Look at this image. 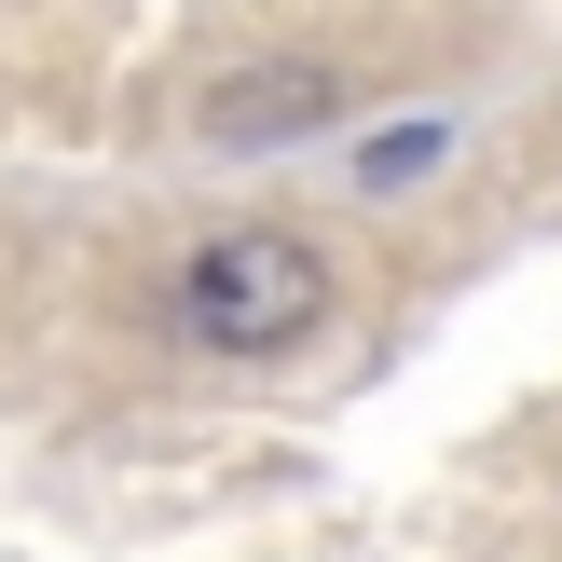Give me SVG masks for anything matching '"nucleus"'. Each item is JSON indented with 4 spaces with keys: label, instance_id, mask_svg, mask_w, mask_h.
<instances>
[{
    "label": "nucleus",
    "instance_id": "2",
    "mask_svg": "<svg viewBox=\"0 0 562 562\" xmlns=\"http://www.w3.org/2000/svg\"><path fill=\"white\" fill-rule=\"evenodd\" d=\"M289 124H329V69H247L206 97V137H289Z\"/></svg>",
    "mask_w": 562,
    "mask_h": 562
},
{
    "label": "nucleus",
    "instance_id": "1",
    "mask_svg": "<svg viewBox=\"0 0 562 562\" xmlns=\"http://www.w3.org/2000/svg\"><path fill=\"white\" fill-rule=\"evenodd\" d=\"M179 316H192V344H220V357H274V344H302V329L329 316V261L302 234H220L206 261H192Z\"/></svg>",
    "mask_w": 562,
    "mask_h": 562
}]
</instances>
